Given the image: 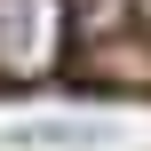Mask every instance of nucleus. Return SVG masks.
<instances>
[{"label":"nucleus","instance_id":"nucleus-1","mask_svg":"<svg viewBox=\"0 0 151 151\" xmlns=\"http://www.w3.org/2000/svg\"><path fill=\"white\" fill-rule=\"evenodd\" d=\"M64 0H0V80H48L64 64Z\"/></svg>","mask_w":151,"mask_h":151}]
</instances>
